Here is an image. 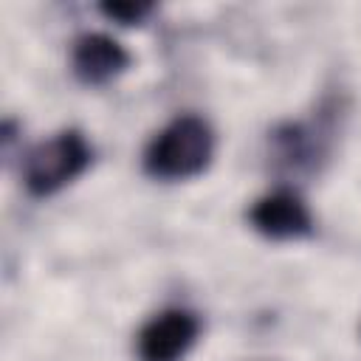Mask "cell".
Returning a JSON list of instances; mask_svg holds the SVG:
<instances>
[{"mask_svg":"<svg viewBox=\"0 0 361 361\" xmlns=\"http://www.w3.org/2000/svg\"><path fill=\"white\" fill-rule=\"evenodd\" d=\"M93 161V149L79 130H62L31 147L23 158V183L28 195L48 197L76 180Z\"/></svg>","mask_w":361,"mask_h":361,"instance_id":"cell-2","label":"cell"},{"mask_svg":"<svg viewBox=\"0 0 361 361\" xmlns=\"http://www.w3.org/2000/svg\"><path fill=\"white\" fill-rule=\"evenodd\" d=\"M248 223L268 240H299L313 231L307 203L290 189H274L257 197L248 209Z\"/></svg>","mask_w":361,"mask_h":361,"instance_id":"cell-4","label":"cell"},{"mask_svg":"<svg viewBox=\"0 0 361 361\" xmlns=\"http://www.w3.org/2000/svg\"><path fill=\"white\" fill-rule=\"evenodd\" d=\"M99 11L107 20H116L118 25H135L152 11V3H133V0L130 3L127 0H121V3H99Z\"/></svg>","mask_w":361,"mask_h":361,"instance_id":"cell-6","label":"cell"},{"mask_svg":"<svg viewBox=\"0 0 361 361\" xmlns=\"http://www.w3.org/2000/svg\"><path fill=\"white\" fill-rule=\"evenodd\" d=\"M214 155V133L195 113L175 116L144 149V172L155 180H186L200 175Z\"/></svg>","mask_w":361,"mask_h":361,"instance_id":"cell-1","label":"cell"},{"mask_svg":"<svg viewBox=\"0 0 361 361\" xmlns=\"http://www.w3.org/2000/svg\"><path fill=\"white\" fill-rule=\"evenodd\" d=\"M130 62H133L130 51L118 39L102 31H87L76 37L71 48V68L76 79L85 85H107L110 79L124 73Z\"/></svg>","mask_w":361,"mask_h":361,"instance_id":"cell-5","label":"cell"},{"mask_svg":"<svg viewBox=\"0 0 361 361\" xmlns=\"http://www.w3.org/2000/svg\"><path fill=\"white\" fill-rule=\"evenodd\" d=\"M200 336V319L192 310L169 307L141 324L135 336L138 361H180Z\"/></svg>","mask_w":361,"mask_h":361,"instance_id":"cell-3","label":"cell"}]
</instances>
